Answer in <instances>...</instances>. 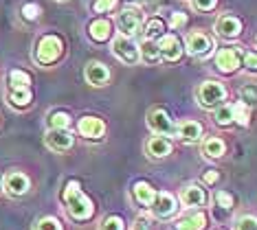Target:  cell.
<instances>
[{
    "label": "cell",
    "mask_w": 257,
    "mask_h": 230,
    "mask_svg": "<svg viewBox=\"0 0 257 230\" xmlns=\"http://www.w3.org/2000/svg\"><path fill=\"white\" fill-rule=\"evenodd\" d=\"M176 136L180 140H185V143H196L202 136V125L196 121H183L176 127Z\"/></svg>",
    "instance_id": "cell-18"
},
{
    "label": "cell",
    "mask_w": 257,
    "mask_h": 230,
    "mask_svg": "<svg viewBox=\"0 0 257 230\" xmlns=\"http://www.w3.org/2000/svg\"><path fill=\"white\" fill-rule=\"evenodd\" d=\"M148 127L152 129L154 134H159V136H172V134H176V125H174V121L169 119V114L165 110H150L148 112Z\"/></svg>",
    "instance_id": "cell-6"
},
{
    "label": "cell",
    "mask_w": 257,
    "mask_h": 230,
    "mask_svg": "<svg viewBox=\"0 0 257 230\" xmlns=\"http://www.w3.org/2000/svg\"><path fill=\"white\" fill-rule=\"evenodd\" d=\"M40 14H42V9H40V5H36V3H29L22 7V18H25V20H36V18H40Z\"/></svg>",
    "instance_id": "cell-32"
},
{
    "label": "cell",
    "mask_w": 257,
    "mask_h": 230,
    "mask_svg": "<svg viewBox=\"0 0 257 230\" xmlns=\"http://www.w3.org/2000/svg\"><path fill=\"white\" fill-rule=\"evenodd\" d=\"M215 204L222 206L224 210H229V208H233V195L231 193H226V191H218V195H215Z\"/></svg>",
    "instance_id": "cell-36"
},
{
    "label": "cell",
    "mask_w": 257,
    "mask_h": 230,
    "mask_svg": "<svg viewBox=\"0 0 257 230\" xmlns=\"http://www.w3.org/2000/svg\"><path fill=\"white\" fill-rule=\"evenodd\" d=\"M84 77L90 86H106L110 79V70L106 64H101V62H90V64H86Z\"/></svg>",
    "instance_id": "cell-14"
},
{
    "label": "cell",
    "mask_w": 257,
    "mask_h": 230,
    "mask_svg": "<svg viewBox=\"0 0 257 230\" xmlns=\"http://www.w3.org/2000/svg\"><path fill=\"white\" fill-rule=\"evenodd\" d=\"M224 99H226V90L218 81H204V84L198 88V103H200L204 110L220 108Z\"/></svg>",
    "instance_id": "cell-3"
},
{
    "label": "cell",
    "mask_w": 257,
    "mask_h": 230,
    "mask_svg": "<svg viewBox=\"0 0 257 230\" xmlns=\"http://www.w3.org/2000/svg\"><path fill=\"white\" fill-rule=\"evenodd\" d=\"M213 51V40L200 31H194L187 35V53L194 57H207Z\"/></svg>",
    "instance_id": "cell-8"
},
{
    "label": "cell",
    "mask_w": 257,
    "mask_h": 230,
    "mask_svg": "<svg viewBox=\"0 0 257 230\" xmlns=\"http://www.w3.org/2000/svg\"><path fill=\"white\" fill-rule=\"evenodd\" d=\"M114 7H116V0H95V5H92L95 14H108Z\"/></svg>",
    "instance_id": "cell-34"
},
{
    "label": "cell",
    "mask_w": 257,
    "mask_h": 230,
    "mask_svg": "<svg viewBox=\"0 0 257 230\" xmlns=\"http://www.w3.org/2000/svg\"><path fill=\"white\" fill-rule=\"evenodd\" d=\"M248 119H250L248 105L244 103V101H237L235 105H233V121L239 123L242 127H246V125H248Z\"/></svg>",
    "instance_id": "cell-25"
},
{
    "label": "cell",
    "mask_w": 257,
    "mask_h": 230,
    "mask_svg": "<svg viewBox=\"0 0 257 230\" xmlns=\"http://www.w3.org/2000/svg\"><path fill=\"white\" fill-rule=\"evenodd\" d=\"M132 193H134V199H137L141 206H152L156 199V191L148 184V182H137L132 188Z\"/></svg>",
    "instance_id": "cell-20"
},
{
    "label": "cell",
    "mask_w": 257,
    "mask_h": 230,
    "mask_svg": "<svg viewBox=\"0 0 257 230\" xmlns=\"http://www.w3.org/2000/svg\"><path fill=\"white\" fill-rule=\"evenodd\" d=\"M101 230H125L123 219H121V217H116V215H110L108 219L101 223Z\"/></svg>",
    "instance_id": "cell-33"
},
{
    "label": "cell",
    "mask_w": 257,
    "mask_h": 230,
    "mask_svg": "<svg viewBox=\"0 0 257 230\" xmlns=\"http://www.w3.org/2000/svg\"><path fill=\"white\" fill-rule=\"evenodd\" d=\"M242 101L246 105H255L257 103V88L255 86H244L242 88Z\"/></svg>",
    "instance_id": "cell-35"
},
{
    "label": "cell",
    "mask_w": 257,
    "mask_h": 230,
    "mask_svg": "<svg viewBox=\"0 0 257 230\" xmlns=\"http://www.w3.org/2000/svg\"><path fill=\"white\" fill-rule=\"evenodd\" d=\"M145 151H148L150 158H165L172 153V143L165 136H152L145 143Z\"/></svg>",
    "instance_id": "cell-17"
},
{
    "label": "cell",
    "mask_w": 257,
    "mask_h": 230,
    "mask_svg": "<svg viewBox=\"0 0 257 230\" xmlns=\"http://www.w3.org/2000/svg\"><path fill=\"white\" fill-rule=\"evenodd\" d=\"M180 202H183V206H187V208H196V206H202L207 202V193H204L200 186L189 184L180 191Z\"/></svg>",
    "instance_id": "cell-16"
},
{
    "label": "cell",
    "mask_w": 257,
    "mask_h": 230,
    "mask_svg": "<svg viewBox=\"0 0 257 230\" xmlns=\"http://www.w3.org/2000/svg\"><path fill=\"white\" fill-rule=\"evenodd\" d=\"M159 51H161V57L167 62H178L180 57H183V44H180V40L176 35L172 33H163L159 38Z\"/></svg>",
    "instance_id": "cell-7"
},
{
    "label": "cell",
    "mask_w": 257,
    "mask_h": 230,
    "mask_svg": "<svg viewBox=\"0 0 257 230\" xmlns=\"http://www.w3.org/2000/svg\"><path fill=\"white\" fill-rule=\"evenodd\" d=\"M29 186H31V182H29V178L25 173H20V171H11V173L5 175V188H7L9 195H25V193L29 191Z\"/></svg>",
    "instance_id": "cell-13"
},
{
    "label": "cell",
    "mask_w": 257,
    "mask_h": 230,
    "mask_svg": "<svg viewBox=\"0 0 257 230\" xmlns=\"http://www.w3.org/2000/svg\"><path fill=\"white\" fill-rule=\"evenodd\" d=\"M235 230H257V217H253V215L239 217Z\"/></svg>",
    "instance_id": "cell-31"
},
{
    "label": "cell",
    "mask_w": 257,
    "mask_h": 230,
    "mask_svg": "<svg viewBox=\"0 0 257 230\" xmlns=\"http://www.w3.org/2000/svg\"><path fill=\"white\" fill-rule=\"evenodd\" d=\"M9 103L14 108H27L31 103V90L29 88H9Z\"/></svg>",
    "instance_id": "cell-22"
},
{
    "label": "cell",
    "mask_w": 257,
    "mask_h": 230,
    "mask_svg": "<svg viewBox=\"0 0 257 230\" xmlns=\"http://www.w3.org/2000/svg\"><path fill=\"white\" fill-rule=\"evenodd\" d=\"M64 204H66V210L68 215L73 217V219L77 221H84V219H90L92 213H95V206L88 197H86V193L79 188L77 182H68L66 188H64Z\"/></svg>",
    "instance_id": "cell-1"
},
{
    "label": "cell",
    "mask_w": 257,
    "mask_h": 230,
    "mask_svg": "<svg viewBox=\"0 0 257 230\" xmlns=\"http://www.w3.org/2000/svg\"><path fill=\"white\" fill-rule=\"evenodd\" d=\"M88 35H90V40L101 44L112 35V25H110L108 20H92L88 27Z\"/></svg>",
    "instance_id": "cell-19"
},
{
    "label": "cell",
    "mask_w": 257,
    "mask_h": 230,
    "mask_svg": "<svg viewBox=\"0 0 257 230\" xmlns=\"http://www.w3.org/2000/svg\"><path fill=\"white\" fill-rule=\"evenodd\" d=\"M116 27H119L121 35L130 38V35H137L143 29V11L139 7H127L119 14L116 18Z\"/></svg>",
    "instance_id": "cell-4"
},
{
    "label": "cell",
    "mask_w": 257,
    "mask_h": 230,
    "mask_svg": "<svg viewBox=\"0 0 257 230\" xmlns=\"http://www.w3.org/2000/svg\"><path fill=\"white\" fill-rule=\"evenodd\" d=\"M176 210H178L176 197H174L172 193H156V199H154V204H152V213L156 217L165 219V217H172Z\"/></svg>",
    "instance_id": "cell-12"
},
{
    "label": "cell",
    "mask_w": 257,
    "mask_h": 230,
    "mask_svg": "<svg viewBox=\"0 0 257 230\" xmlns=\"http://www.w3.org/2000/svg\"><path fill=\"white\" fill-rule=\"evenodd\" d=\"M36 230H62V223L55 219V217H42L36 223Z\"/></svg>",
    "instance_id": "cell-30"
},
{
    "label": "cell",
    "mask_w": 257,
    "mask_h": 230,
    "mask_svg": "<svg viewBox=\"0 0 257 230\" xmlns=\"http://www.w3.org/2000/svg\"><path fill=\"white\" fill-rule=\"evenodd\" d=\"M112 51L114 55L119 57L123 64H137L139 60H141V55H139V46L134 44L132 38H125V35H116L114 44H112Z\"/></svg>",
    "instance_id": "cell-5"
},
{
    "label": "cell",
    "mask_w": 257,
    "mask_h": 230,
    "mask_svg": "<svg viewBox=\"0 0 257 230\" xmlns=\"http://www.w3.org/2000/svg\"><path fill=\"white\" fill-rule=\"evenodd\" d=\"M31 77L25 70H11L9 73V88H29Z\"/></svg>",
    "instance_id": "cell-26"
},
{
    "label": "cell",
    "mask_w": 257,
    "mask_h": 230,
    "mask_svg": "<svg viewBox=\"0 0 257 230\" xmlns=\"http://www.w3.org/2000/svg\"><path fill=\"white\" fill-rule=\"evenodd\" d=\"M139 55L145 64H156L161 60V51H159V44L154 40H145V42L139 46Z\"/></svg>",
    "instance_id": "cell-21"
},
{
    "label": "cell",
    "mask_w": 257,
    "mask_h": 230,
    "mask_svg": "<svg viewBox=\"0 0 257 230\" xmlns=\"http://www.w3.org/2000/svg\"><path fill=\"white\" fill-rule=\"evenodd\" d=\"M73 134L68 129H49L44 136V143L53 151H66L73 147Z\"/></svg>",
    "instance_id": "cell-9"
},
{
    "label": "cell",
    "mask_w": 257,
    "mask_h": 230,
    "mask_svg": "<svg viewBox=\"0 0 257 230\" xmlns=\"http://www.w3.org/2000/svg\"><path fill=\"white\" fill-rule=\"evenodd\" d=\"M215 31L222 38H237L242 33V22L233 16H222L215 20Z\"/></svg>",
    "instance_id": "cell-15"
},
{
    "label": "cell",
    "mask_w": 257,
    "mask_h": 230,
    "mask_svg": "<svg viewBox=\"0 0 257 230\" xmlns=\"http://www.w3.org/2000/svg\"><path fill=\"white\" fill-rule=\"evenodd\" d=\"M163 29H165V25H163V20H159V18H154V20H150L148 25L143 27L145 40H154V38H161V35H163Z\"/></svg>",
    "instance_id": "cell-27"
},
{
    "label": "cell",
    "mask_w": 257,
    "mask_h": 230,
    "mask_svg": "<svg viewBox=\"0 0 257 230\" xmlns=\"http://www.w3.org/2000/svg\"><path fill=\"white\" fill-rule=\"evenodd\" d=\"M215 123L222 125V127L231 125V123H233V105H224V103H222V108L215 110Z\"/></svg>",
    "instance_id": "cell-29"
},
{
    "label": "cell",
    "mask_w": 257,
    "mask_h": 230,
    "mask_svg": "<svg viewBox=\"0 0 257 230\" xmlns=\"http://www.w3.org/2000/svg\"><path fill=\"white\" fill-rule=\"evenodd\" d=\"M64 53V42L57 35H44L42 40L36 46V62L42 64V66H49V64L57 62Z\"/></svg>",
    "instance_id": "cell-2"
},
{
    "label": "cell",
    "mask_w": 257,
    "mask_h": 230,
    "mask_svg": "<svg viewBox=\"0 0 257 230\" xmlns=\"http://www.w3.org/2000/svg\"><path fill=\"white\" fill-rule=\"evenodd\" d=\"M239 64H242V55H239L237 49H222L215 55V66H218L220 73H235Z\"/></svg>",
    "instance_id": "cell-10"
},
{
    "label": "cell",
    "mask_w": 257,
    "mask_h": 230,
    "mask_svg": "<svg viewBox=\"0 0 257 230\" xmlns=\"http://www.w3.org/2000/svg\"><path fill=\"white\" fill-rule=\"evenodd\" d=\"M218 178H220V173H218L215 169H211L209 173H204V182H207V184H213V182L218 180Z\"/></svg>",
    "instance_id": "cell-40"
},
{
    "label": "cell",
    "mask_w": 257,
    "mask_h": 230,
    "mask_svg": "<svg viewBox=\"0 0 257 230\" xmlns=\"http://www.w3.org/2000/svg\"><path fill=\"white\" fill-rule=\"evenodd\" d=\"M187 25V14H183V11H176L172 18H169V27L172 29H180Z\"/></svg>",
    "instance_id": "cell-37"
},
{
    "label": "cell",
    "mask_w": 257,
    "mask_h": 230,
    "mask_svg": "<svg viewBox=\"0 0 257 230\" xmlns=\"http://www.w3.org/2000/svg\"><path fill=\"white\" fill-rule=\"evenodd\" d=\"M132 230H148V226H145V223L139 219V221H134V226H132Z\"/></svg>",
    "instance_id": "cell-41"
},
{
    "label": "cell",
    "mask_w": 257,
    "mask_h": 230,
    "mask_svg": "<svg viewBox=\"0 0 257 230\" xmlns=\"http://www.w3.org/2000/svg\"><path fill=\"white\" fill-rule=\"evenodd\" d=\"M79 134L84 138H90V140H97L101 138L103 134H106V123H103L101 119H97V116H84V119L79 121Z\"/></svg>",
    "instance_id": "cell-11"
},
{
    "label": "cell",
    "mask_w": 257,
    "mask_h": 230,
    "mask_svg": "<svg viewBox=\"0 0 257 230\" xmlns=\"http://www.w3.org/2000/svg\"><path fill=\"white\" fill-rule=\"evenodd\" d=\"M242 64H244V66H246L248 70L257 73V53H246V55H244V60H242Z\"/></svg>",
    "instance_id": "cell-38"
},
{
    "label": "cell",
    "mask_w": 257,
    "mask_h": 230,
    "mask_svg": "<svg viewBox=\"0 0 257 230\" xmlns=\"http://www.w3.org/2000/svg\"><path fill=\"white\" fill-rule=\"evenodd\" d=\"M49 125H51V129H68L71 116H68L66 112H53V114L49 116Z\"/></svg>",
    "instance_id": "cell-28"
},
{
    "label": "cell",
    "mask_w": 257,
    "mask_h": 230,
    "mask_svg": "<svg viewBox=\"0 0 257 230\" xmlns=\"http://www.w3.org/2000/svg\"><path fill=\"white\" fill-rule=\"evenodd\" d=\"M224 143H222L220 138H207L204 140V145H202V153L207 158H220V156H224Z\"/></svg>",
    "instance_id": "cell-24"
},
{
    "label": "cell",
    "mask_w": 257,
    "mask_h": 230,
    "mask_svg": "<svg viewBox=\"0 0 257 230\" xmlns=\"http://www.w3.org/2000/svg\"><path fill=\"white\" fill-rule=\"evenodd\" d=\"M215 3H218V0H194V7L200 11H209L215 7Z\"/></svg>",
    "instance_id": "cell-39"
},
{
    "label": "cell",
    "mask_w": 257,
    "mask_h": 230,
    "mask_svg": "<svg viewBox=\"0 0 257 230\" xmlns=\"http://www.w3.org/2000/svg\"><path fill=\"white\" fill-rule=\"evenodd\" d=\"M204 226H207V217H204V213H194L189 217H185L183 221H178V230H204Z\"/></svg>",
    "instance_id": "cell-23"
}]
</instances>
